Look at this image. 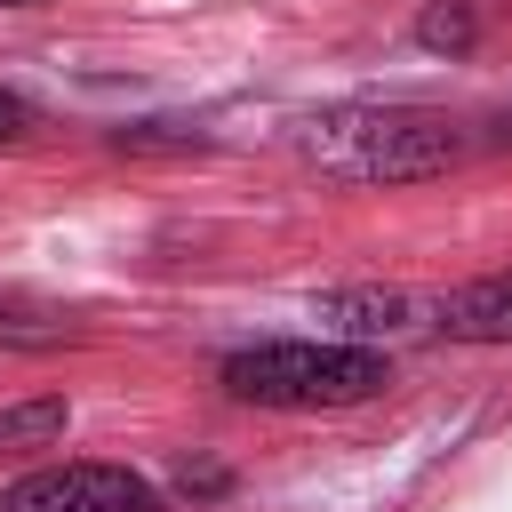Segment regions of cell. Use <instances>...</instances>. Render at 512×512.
I'll return each mask as SVG.
<instances>
[{"label":"cell","instance_id":"11","mask_svg":"<svg viewBox=\"0 0 512 512\" xmlns=\"http://www.w3.org/2000/svg\"><path fill=\"white\" fill-rule=\"evenodd\" d=\"M504 128H512V120H504Z\"/></svg>","mask_w":512,"mask_h":512},{"label":"cell","instance_id":"1","mask_svg":"<svg viewBox=\"0 0 512 512\" xmlns=\"http://www.w3.org/2000/svg\"><path fill=\"white\" fill-rule=\"evenodd\" d=\"M296 144L336 184H424L464 160V136L416 104H328L296 128Z\"/></svg>","mask_w":512,"mask_h":512},{"label":"cell","instance_id":"2","mask_svg":"<svg viewBox=\"0 0 512 512\" xmlns=\"http://www.w3.org/2000/svg\"><path fill=\"white\" fill-rule=\"evenodd\" d=\"M216 376L248 408H352L392 384L384 352H368V344H248Z\"/></svg>","mask_w":512,"mask_h":512},{"label":"cell","instance_id":"10","mask_svg":"<svg viewBox=\"0 0 512 512\" xmlns=\"http://www.w3.org/2000/svg\"><path fill=\"white\" fill-rule=\"evenodd\" d=\"M0 8H32V0H0Z\"/></svg>","mask_w":512,"mask_h":512},{"label":"cell","instance_id":"9","mask_svg":"<svg viewBox=\"0 0 512 512\" xmlns=\"http://www.w3.org/2000/svg\"><path fill=\"white\" fill-rule=\"evenodd\" d=\"M40 128V112H32V96H16V88H0V144H24Z\"/></svg>","mask_w":512,"mask_h":512},{"label":"cell","instance_id":"4","mask_svg":"<svg viewBox=\"0 0 512 512\" xmlns=\"http://www.w3.org/2000/svg\"><path fill=\"white\" fill-rule=\"evenodd\" d=\"M432 328L456 336V344H512V272L440 296V304H432Z\"/></svg>","mask_w":512,"mask_h":512},{"label":"cell","instance_id":"3","mask_svg":"<svg viewBox=\"0 0 512 512\" xmlns=\"http://www.w3.org/2000/svg\"><path fill=\"white\" fill-rule=\"evenodd\" d=\"M144 504L152 488L128 464H48L0 496V512H144Z\"/></svg>","mask_w":512,"mask_h":512},{"label":"cell","instance_id":"6","mask_svg":"<svg viewBox=\"0 0 512 512\" xmlns=\"http://www.w3.org/2000/svg\"><path fill=\"white\" fill-rule=\"evenodd\" d=\"M0 344H8V352H48V344H72V312H56V304H40V296L0 288Z\"/></svg>","mask_w":512,"mask_h":512},{"label":"cell","instance_id":"8","mask_svg":"<svg viewBox=\"0 0 512 512\" xmlns=\"http://www.w3.org/2000/svg\"><path fill=\"white\" fill-rule=\"evenodd\" d=\"M416 40H424V48H440V56L472 48V0H432V8H424V24H416Z\"/></svg>","mask_w":512,"mask_h":512},{"label":"cell","instance_id":"7","mask_svg":"<svg viewBox=\"0 0 512 512\" xmlns=\"http://www.w3.org/2000/svg\"><path fill=\"white\" fill-rule=\"evenodd\" d=\"M64 424H72V408L56 392L24 400V408H0V448H48V440H64Z\"/></svg>","mask_w":512,"mask_h":512},{"label":"cell","instance_id":"5","mask_svg":"<svg viewBox=\"0 0 512 512\" xmlns=\"http://www.w3.org/2000/svg\"><path fill=\"white\" fill-rule=\"evenodd\" d=\"M320 320L344 328V336H400V328L424 320V304L400 296V288H336V296H320Z\"/></svg>","mask_w":512,"mask_h":512}]
</instances>
